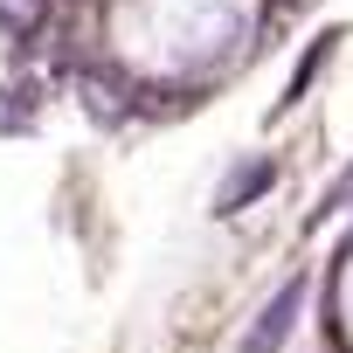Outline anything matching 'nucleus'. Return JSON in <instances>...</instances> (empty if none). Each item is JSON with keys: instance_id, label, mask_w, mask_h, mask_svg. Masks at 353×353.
Returning <instances> with one entry per match:
<instances>
[{"instance_id": "1", "label": "nucleus", "mask_w": 353, "mask_h": 353, "mask_svg": "<svg viewBox=\"0 0 353 353\" xmlns=\"http://www.w3.org/2000/svg\"><path fill=\"white\" fill-rule=\"evenodd\" d=\"M298 305H305V277H291L263 312H256V325H250V339H243V353H284V339H291V319H298Z\"/></svg>"}, {"instance_id": "2", "label": "nucleus", "mask_w": 353, "mask_h": 353, "mask_svg": "<svg viewBox=\"0 0 353 353\" xmlns=\"http://www.w3.org/2000/svg\"><path fill=\"white\" fill-rule=\"evenodd\" d=\"M270 188H277V166H270V159H250V166L229 173V188L215 194V215H236V208H250V201L270 194Z\"/></svg>"}, {"instance_id": "3", "label": "nucleus", "mask_w": 353, "mask_h": 353, "mask_svg": "<svg viewBox=\"0 0 353 353\" xmlns=\"http://www.w3.org/2000/svg\"><path fill=\"white\" fill-rule=\"evenodd\" d=\"M83 111L90 118H104V125H118L132 104H125V77H111V70H90L83 77Z\"/></svg>"}, {"instance_id": "4", "label": "nucleus", "mask_w": 353, "mask_h": 353, "mask_svg": "<svg viewBox=\"0 0 353 353\" xmlns=\"http://www.w3.org/2000/svg\"><path fill=\"white\" fill-rule=\"evenodd\" d=\"M49 8H56V0H0V28H8L14 42H28V35H42Z\"/></svg>"}, {"instance_id": "5", "label": "nucleus", "mask_w": 353, "mask_h": 353, "mask_svg": "<svg viewBox=\"0 0 353 353\" xmlns=\"http://www.w3.org/2000/svg\"><path fill=\"white\" fill-rule=\"evenodd\" d=\"M346 201H353V173H346V181H339V188L325 194V215H332V208H346Z\"/></svg>"}]
</instances>
